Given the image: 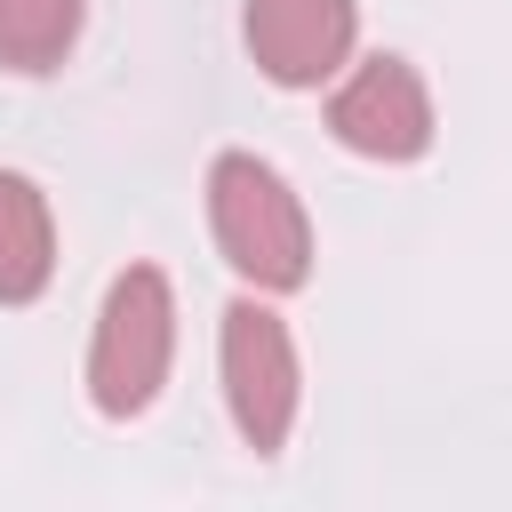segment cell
Returning <instances> with one entry per match:
<instances>
[{"mask_svg":"<svg viewBox=\"0 0 512 512\" xmlns=\"http://www.w3.org/2000/svg\"><path fill=\"white\" fill-rule=\"evenodd\" d=\"M208 232H216V256L264 296H288V288L312 280L304 200L256 152H216V168H208Z\"/></svg>","mask_w":512,"mask_h":512,"instance_id":"1","label":"cell"},{"mask_svg":"<svg viewBox=\"0 0 512 512\" xmlns=\"http://www.w3.org/2000/svg\"><path fill=\"white\" fill-rule=\"evenodd\" d=\"M176 360V288L152 264H128L104 288L96 336H88V400L104 416H144Z\"/></svg>","mask_w":512,"mask_h":512,"instance_id":"2","label":"cell"},{"mask_svg":"<svg viewBox=\"0 0 512 512\" xmlns=\"http://www.w3.org/2000/svg\"><path fill=\"white\" fill-rule=\"evenodd\" d=\"M216 368H224V408L240 424V440L256 456H280L304 408V368H296V336L272 304L240 296L224 304V336H216Z\"/></svg>","mask_w":512,"mask_h":512,"instance_id":"3","label":"cell"},{"mask_svg":"<svg viewBox=\"0 0 512 512\" xmlns=\"http://www.w3.org/2000/svg\"><path fill=\"white\" fill-rule=\"evenodd\" d=\"M328 128L360 160H416L432 144V88H424V72L408 56H368L328 96Z\"/></svg>","mask_w":512,"mask_h":512,"instance_id":"4","label":"cell"},{"mask_svg":"<svg viewBox=\"0 0 512 512\" xmlns=\"http://www.w3.org/2000/svg\"><path fill=\"white\" fill-rule=\"evenodd\" d=\"M240 32H248V56H256L264 80L320 88V80L344 72L352 32H360V8L352 0H248L240 8Z\"/></svg>","mask_w":512,"mask_h":512,"instance_id":"5","label":"cell"},{"mask_svg":"<svg viewBox=\"0 0 512 512\" xmlns=\"http://www.w3.org/2000/svg\"><path fill=\"white\" fill-rule=\"evenodd\" d=\"M56 272V216L24 168H0V304H32Z\"/></svg>","mask_w":512,"mask_h":512,"instance_id":"6","label":"cell"},{"mask_svg":"<svg viewBox=\"0 0 512 512\" xmlns=\"http://www.w3.org/2000/svg\"><path fill=\"white\" fill-rule=\"evenodd\" d=\"M80 40V0H0V72H56Z\"/></svg>","mask_w":512,"mask_h":512,"instance_id":"7","label":"cell"}]
</instances>
